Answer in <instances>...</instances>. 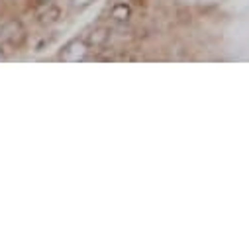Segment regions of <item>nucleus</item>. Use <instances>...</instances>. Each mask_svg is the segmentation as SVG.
<instances>
[{"mask_svg": "<svg viewBox=\"0 0 249 249\" xmlns=\"http://www.w3.org/2000/svg\"><path fill=\"white\" fill-rule=\"evenodd\" d=\"M4 57V51H2V45H0V59H2Z\"/></svg>", "mask_w": 249, "mask_h": 249, "instance_id": "obj_6", "label": "nucleus"}, {"mask_svg": "<svg viewBox=\"0 0 249 249\" xmlns=\"http://www.w3.org/2000/svg\"><path fill=\"white\" fill-rule=\"evenodd\" d=\"M89 51H90V45L87 43V39H71L63 49H61L59 57L67 61V63H81V61H87L89 57Z\"/></svg>", "mask_w": 249, "mask_h": 249, "instance_id": "obj_1", "label": "nucleus"}, {"mask_svg": "<svg viewBox=\"0 0 249 249\" xmlns=\"http://www.w3.org/2000/svg\"><path fill=\"white\" fill-rule=\"evenodd\" d=\"M110 18H112L114 22H118V24H126V22H130V18H132V8H130L126 2H118V4L112 6Z\"/></svg>", "mask_w": 249, "mask_h": 249, "instance_id": "obj_3", "label": "nucleus"}, {"mask_svg": "<svg viewBox=\"0 0 249 249\" xmlns=\"http://www.w3.org/2000/svg\"><path fill=\"white\" fill-rule=\"evenodd\" d=\"M110 30L108 28H96V30H92L90 32V36L87 37V43L90 45V47H104L106 43H108V39H110Z\"/></svg>", "mask_w": 249, "mask_h": 249, "instance_id": "obj_4", "label": "nucleus"}, {"mask_svg": "<svg viewBox=\"0 0 249 249\" xmlns=\"http://www.w3.org/2000/svg\"><path fill=\"white\" fill-rule=\"evenodd\" d=\"M59 18H61V10H59L53 2L43 4V6H41V10L37 12V22H39V24H43V26H49V24L57 22Z\"/></svg>", "mask_w": 249, "mask_h": 249, "instance_id": "obj_2", "label": "nucleus"}, {"mask_svg": "<svg viewBox=\"0 0 249 249\" xmlns=\"http://www.w3.org/2000/svg\"><path fill=\"white\" fill-rule=\"evenodd\" d=\"M92 2V0H73V4L75 6H79V8H83V6H89Z\"/></svg>", "mask_w": 249, "mask_h": 249, "instance_id": "obj_5", "label": "nucleus"}]
</instances>
